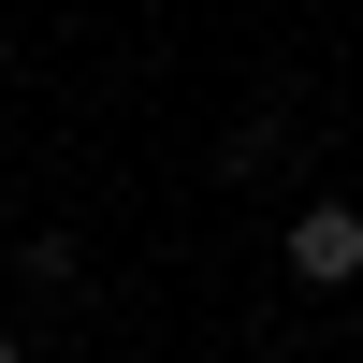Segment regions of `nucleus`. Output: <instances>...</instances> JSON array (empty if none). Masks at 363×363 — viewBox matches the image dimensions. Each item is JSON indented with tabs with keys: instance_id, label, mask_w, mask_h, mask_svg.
I'll return each instance as SVG.
<instances>
[{
	"instance_id": "nucleus-1",
	"label": "nucleus",
	"mask_w": 363,
	"mask_h": 363,
	"mask_svg": "<svg viewBox=\"0 0 363 363\" xmlns=\"http://www.w3.org/2000/svg\"><path fill=\"white\" fill-rule=\"evenodd\" d=\"M291 277H306V291H349L363 277V203H335V189L291 203Z\"/></svg>"
},
{
	"instance_id": "nucleus-2",
	"label": "nucleus",
	"mask_w": 363,
	"mask_h": 363,
	"mask_svg": "<svg viewBox=\"0 0 363 363\" xmlns=\"http://www.w3.org/2000/svg\"><path fill=\"white\" fill-rule=\"evenodd\" d=\"M0 363H15V335H0Z\"/></svg>"
}]
</instances>
